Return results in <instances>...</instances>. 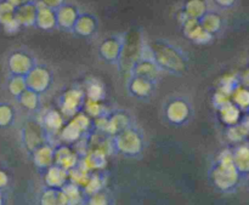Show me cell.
Here are the masks:
<instances>
[{"label":"cell","mask_w":249,"mask_h":205,"mask_svg":"<svg viewBox=\"0 0 249 205\" xmlns=\"http://www.w3.org/2000/svg\"><path fill=\"white\" fill-rule=\"evenodd\" d=\"M150 46L152 49L153 61L160 69L175 74L186 70L187 58L177 46L164 40H156Z\"/></svg>","instance_id":"6da1fadb"},{"label":"cell","mask_w":249,"mask_h":205,"mask_svg":"<svg viewBox=\"0 0 249 205\" xmlns=\"http://www.w3.org/2000/svg\"><path fill=\"white\" fill-rule=\"evenodd\" d=\"M142 45L143 39L140 32L130 31L125 35H123V46H122L121 57L118 60L122 72H131L133 66L140 60Z\"/></svg>","instance_id":"7a4b0ae2"},{"label":"cell","mask_w":249,"mask_h":205,"mask_svg":"<svg viewBox=\"0 0 249 205\" xmlns=\"http://www.w3.org/2000/svg\"><path fill=\"white\" fill-rule=\"evenodd\" d=\"M24 78H26L27 87L38 92L39 95L41 92H45L53 83V75L50 70L44 66L36 65Z\"/></svg>","instance_id":"3957f363"},{"label":"cell","mask_w":249,"mask_h":205,"mask_svg":"<svg viewBox=\"0 0 249 205\" xmlns=\"http://www.w3.org/2000/svg\"><path fill=\"white\" fill-rule=\"evenodd\" d=\"M85 91L84 90L75 87L66 91L62 95L60 101L61 113L63 117H73L80 111L83 103L85 101Z\"/></svg>","instance_id":"277c9868"},{"label":"cell","mask_w":249,"mask_h":205,"mask_svg":"<svg viewBox=\"0 0 249 205\" xmlns=\"http://www.w3.org/2000/svg\"><path fill=\"white\" fill-rule=\"evenodd\" d=\"M36 66L33 57L28 52L22 50H16L10 53L7 57V68L11 75H22L26 77L29 70Z\"/></svg>","instance_id":"5b68a950"},{"label":"cell","mask_w":249,"mask_h":205,"mask_svg":"<svg viewBox=\"0 0 249 205\" xmlns=\"http://www.w3.org/2000/svg\"><path fill=\"white\" fill-rule=\"evenodd\" d=\"M165 117L173 124H184L191 117V106L184 99H174L165 108Z\"/></svg>","instance_id":"8992f818"},{"label":"cell","mask_w":249,"mask_h":205,"mask_svg":"<svg viewBox=\"0 0 249 205\" xmlns=\"http://www.w3.org/2000/svg\"><path fill=\"white\" fill-rule=\"evenodd\" d=\"M182 26V32H184L185 36L190 39L191 41L196 44H208L209 41L213 39V34L208 33L206 29L199 23V19L196 18H187Z\"/></svg>","instance_id":"52a82bcc"},{"label":"cell","mask_w":249,"mask_h":205,"mask_svg":"<svg viewBox=\"0 0 249 205\" xmlns=\"http://www.w3.org/2000/svg\"><path fill=\"white\" fill-rule=\"evenodd\" d=\"M122 46H123V35L109 36L105 39L100 45V55L106 62L118 63Z\"/></svg>","instance_id":"ba28073f"},{"label":"cell","mask_w":249,"mask_h":205,"mask_svg":"<svg viewBox=\"0 0 249 205\" xmlns=\"http://www.w3.org/2000/svg\"><path fill=\"white\" fill-rule=\"evenodd\" d=\"M79 10L71 4H63L62 6L56 10V21L57 27L65 31H73L75 21L79 17Z\"/></svg>","instance_id":"9c48e42d"},{"label":"cell","mask_w":249,"mask_h":205,"mask_svg":"<svg viewBox=\"0 0 249 205\" xmlns=\"http://www.w3.org/2000/svg\"><path fill=\"white\" fill-rule=\"evenodd\" d=\"M130 73L133 75H135V77L145 78V79L156 83L158 80V78H160V73H162V69L158 67L155 61L139 60L133 66Z\"/></svg>","instance_id":"30bf717a"},{"label":"cell","mask_w":249,"mask_h":205,"mask_svg":"<svg viewBox=\"0 0 249 205\" xmlns=\"http://www.w3.org/2000/svg\"><path fill=\"white\" fill-rule=\"evenodd\" d=\"M117 146L125 153H135L141 147V137L133 129H126L117 136Z\"/></svg>","instance_id":"8fae6325"},{"label":"cell","mask_w":249,"mask_h":205,"mask_svg":"<svg viewBox=\"0 0 249 205\" xmlns=\"http://www.w3.org/2000/svg\"><path fill=\"white\" fill-rule=\"evenodd\" d=\"M36 12H38V7L36 2L31 0L15 9V19L21 24V27L36 26Z\"/></svg>","instance_id":"7c38bea8"},{"label":"cell","mask_w":249,"mask_h":205,"mask_svg":"<svg viewBox=\"0 0 249 205\" xmlns=\"http://www.w3.org/2000/svg\"><path fill=\"white\" fill-rule=\"evenodd\" d=\"M36 2V7H38V12H36V26L38 28L43 29V31H51V29L57 27V21H56V10L46 7L41 5L39 1Z\"/></svg>","instance_id":"4fadbf2b"},{"label":"cell","mask_w":249,"mask_h":205,"mask_svg":"<svg viewBox=\"0 0 249 205\" xmlns=\"http://www.w3.org/2000/svg\"><path fill=\"white\" fill-rule=\"evenodd\" d=\"M128 87L133 96L138 97V99H146V97L151 96V94L155 90V83L145 79V78L133 75V78L129 82Z\"/></svg>","instance_id":"5bb4252c"},{"label":"cell","mask_w":249,"mask_h":205,"mask_svg":"<svg viewBox=\"0 0 249 205\" xmlns=\"http://www.w3.org/2000/svg\"><path fill=\"white\" fill-rule=\"evenodd\" d=\"M43 126L39 121L32 120V119L27 120L24 123L23 129H22V136H23L26 146L32 147V145H38L43 137Z\"/></svg>","instance_id":"9a60e30c"},{"label":"cell","mask_w":249,"mask_h":205,"mask_svg":"<svg viewBox=\"0 0 249 205\" xmlns=\"http://www.w3.org/2000/svg\"><path fill=\"white\" fill-rule=\"evenodd\" d=\"M96 18L90 14H80L73 27V32L80 36H91L96 32Z\"/></svg>","instance_id":"2e32d148"},{"label":"cell","mask_w":249,"mask_h":205,"mask_svg":"<svg viewBox=\"0 0 249 205\" xmlns=\"http://www.w3.org/2000/svg\"><path fill=\"white\" fill-rule=\"evenodd\" d=\"M129 128H130V118H129L126 113H124V112H116L112 116H109L107 133L112 134V135H118L119 133Z\"/></svg>","instance_id":"e0dca14e"},{"label":"cell","mask_w":249,"mask_h":205,"mask_svg":"<svg viewBox=\"0 0 249 205\" xmlns=\"http://www.w3.org/2000/svg\"><path fill=\"white\" fill-rule=\"evenodd\" d=\"M43 117V125L45 130L53 131V133L62 130L65 121H63V116L61 112L56 111V109H49Z\"/></svg>","instance_id":"ac0fdd59"},{"label":"cell","mask_w":249,"mask_h":205,"mask_svg":"<svg viewBox=\"0 0 249 205\" xmlns=\"http://www.w3.org/2000/svg\"><path fill=\"white\" fill-rule=\"evenodd\" d=\"M182 10L191 18L201 19L208 12V4L206 0H187Z\"/></svg>","instance_id":"d6986e66"},{"label":"cell","mask_w":249,"mask_h":205,"mask_svg":"<svg viewBox=\"0 0 249 205\" xmlns=\"http://www.w3.org/2000/svg\"><path fill=\"white\" fill-rule=\"evenodd\" d=\"M17 100H18L19 104L28 111H36L39 108V102H40L39 94L28 87L17 97Z\"/></svg>","instance_id":"ffe728a7"},{"label":"cell","mask_w":249,"mask_h":205,"mask_svg":"<svg viewBox=\"0 0 249 205\" xmlns=\"http://www.w3.org/2000/svg\"><path fill=\"white\" fill-rule=\"evenodd\" d=\"M84 91L87 99L96 100V101H104L105 96H106L105 85L99 79H91L90 82H88Z\"/></svg>","instance_id":"44dd1931"},{"label":"cell","mask_w":249,"mask_h":205,"mask_svg":"<svg viewBox=\"0 0 249 205\" xmlns=\"http://www.w3.org/2000/svg\"><path fill=\"white\" fill-rule=\"evenodd\" d=\"M199 23L203 27V29H206V31L211 34L216 33V32H219V29L221 28V18L218 14H215V12H207V14L199 19Z\"/></svg>","instance_id":"7402d4cb"},{"label":"cell","mask_w":249,"mask_h":205,"mask_svg":"<svg viewBox=\"0 0 249 205\" xmlns=\"http://www.w3.org/2000/svg\"><path fill=\"white\" fill-rule=\"evenodd\" d=\"M27 89L26 78L22 75H11L7 80V90L14 97H18Z\"/></svg>","instance_id":"603a6c76"},{"label":"cell","mask_w":249,"mask_h":205,"mask_svg":"<svg viewBox=\"0 0 249 205\" xmlns=\"http://www.w3.org/2000/svg\"><path fill=\"white\" fill-rule=\"evenodd\" d=\"M83 108H84L85 113L92 118H97V117L106 113V107L102 103V101H96V100L87 99V97H85V101L83 103Z\"/></svg>","instance_id":"cb8c5ba5"},{"label":"cell","mask_w":249,"mask_h":205,"mask_svg":"<svg viewBox=\"0 0 249 205\" xmlns=\"http://www.w3.org/2000/svg\"><path fill=\"white\" fill-rule=\"evenodd\" d=\"M14 118V107L9 103H0V128H6L11 125Z\"/></svg>","instance_id":"d4e9b609"},{"label":"cell","mask_w":249,"mask_h":205,"mask_svg":"<svg viewBox=\"0 0 249 205\" xmlns=\"http://www.w3.org/2000/svg\"><path fill=\"white\" fill-rule=\"evenodd\" d=\"M15 9L16 7L7 2L6 0H1L0 1V24L4 26L12 18H15Z\"/></svg>","instance_id":"484cf974"},{"label":"cell","mask_w":249,"mask_h":205,"mask_svg":"<svg viewBox=\"0 0 249 205\" xmlns=\"http://www.w3.org/2000/svg\"><path fill=\"white\" fill-rule=\"evenodd\" d=\"M82 134L83 131L80 130L79 126H78L73 120H71L65 128H62V136L65 137V140H77Z\"/></svg>","instance_id":"4316f807"},{"label":"cell","mask_w":249,"mask_h":205,"mask_svg":"<svg viewBox=\"0 0 249 205\" xmlns=\"http://www.w3.org/2000/svg\"><path fill=\"white\" fill-rule=\"evenodd\" d=\"M72 120L79 126V129L83 133H85L90 128V125H91V119H90V117L85 112L79 111L75 116L72 117Z\"/></svg>","instance_id":"83f0119b"},{"label":"cell","mask_w":249,"mask_h":205,"mask_svg":"<svg viewBox=\"0 0 249 205\" xmlns=\"http://www.w3.org/2000/svg\"><path fill=\"white\" fill-rule=\"evenodd\" d=\"M2 28H4L5 33L15 34V33H17L19 29H21V24H19L16 19L12 18L11 21H9L7 23H5L4 26H2Z\"/></svg>","instance_id":"f1b7e54d"},{"label":"cell","mask_w":249,"mask_h":205,"mask_svg":"<svg viewBox=\"0 0 249 205\" xmlns=\"http://www.w3.org/2000/svg\"><path fill=\"white\" fill-rule=\"evenodd\" d=\"M36 1H39L41 5H44V6L46 7H50V9L53 10H57L58 7L62 6V5L65 4L66 0H36Z\"/></svg>","instance_id":"f546056e"},{"label":"cell","mask_w":249,"mask_h":205,"mask_svg":"<svg viewBox=\"0 0 249 205\" xmlns=\"http://www.w3.org/2000/svg\"><path fill=\"white\" fill-rule=\"evenodd\" d=\"M219 6H223V7H229L235 2V0H214Z\"/></svg>","instance_id":"4dcf8cb0"},{"label":"cell","mask_w":249,"mask_h":205,"mask_svg":"<svg viewBox=\"0 0 249 205\" xmlns=\"http://www.w3.org/2000/svg\"><path fill=\"white\" fill-rule=\"evenodd\" d=\"M6 1L10 2L11 5H14L15 7H17V6H21V5L26 4V2L31 1V0H6Z\"/></svg>","instance_id":"1f68e13d"},{"label":"cell","mask_w":249,"mask_h":205,"mask_svg":"<svg viewBox=\"0 0 249 205\" xmlns=\"http://www.w3.org/2000/svg\"><path fill=\"white\" fill-rule=\"evenodd\" d=\"M6 184H7L6 175H5L2 171H0V188H1V187H4Z\"/></svg>","instance_id":"d6a6232c"},{"label":"cell","mask_w":249,"mask_h":205,"mask_svg":"<svg viewBox=\"0 0 249 205\" xmlns=\"http://www.w3.org/2000/svg\"><path fill=\"white\" fill-rule=\"evenodd\" d=\"M0 205H2V196H1V193H0Z\"/></svg>","instance_id":"836d02e7"}]
</instances>
